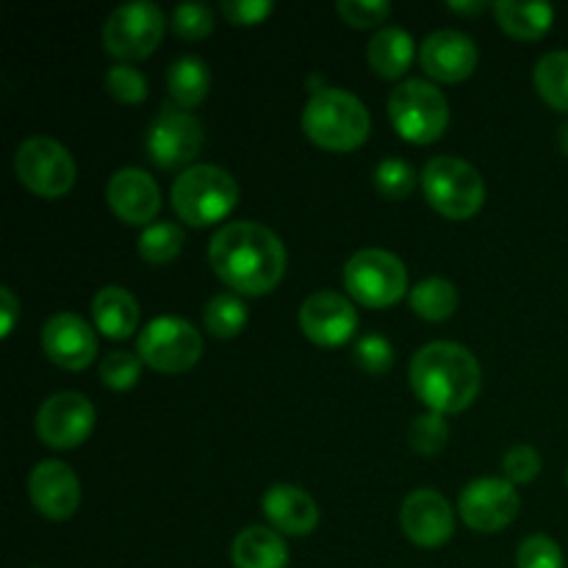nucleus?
<instances>
[{"instance_id": "7c9ffc66", "label": "nucleus", "mask_w": 568, "mask_h": 568, "mask_svg": "<svg viewBox=\"0 0 568 568\" xmlns=\"http://www.w3.org/2000/svg\"><path fill=\"white\" fill-rule=\"evenodd\" d=\"M416 186V172L408 161L386 159L375 170V189L386 200H405Z\"/></svg>"}, {"instance_id": "58836bf2", "label": "nucleus", "mask_w": 568, "mask_h": 568, "mask_svg": "<svg viewBox=\"0 0 568 568\" xmlns=\"http://www.w3.org/2000/svg\"><path fill=\"white\" fill-rule=\"evenodd\" d=\"M272 9L275 6L270 0H225L222 3V14L233 26H258L261 20H266L272 14Z\"/></svg>"}, {"instance_id": "c756f323", "label": "nucleus", "mask_w": 568, "mask_h": 568, "mask_svg": "<svg viewBox=\"0 0 568 568\" xmlns=\"http://www.w3.org/2000/svg\"><path fill=\"white\" fill-rule=\"evenodd\" d=\"M449 427L444 422V414H436V410H427V414L416 416L410 422L408 442L414 447V453L419 455H438L444 447H447Z\"/></svg>"}, {"instance_id": "ea45409f", "label": "nucleus", "mask_w": 568, "mask_h": 568, "mask_svg": "<svg viewBox=\"0 0 568 568\" xmlns=\"http://www.w3.org/2000/svg\"><path fill=\"white\" fill-rule=\"evenodd\" d=\"M0 320H3V325H0L3 338L14 331V322L20 320V303H17V297L11 294V288L6 286L0 288Z\"/></svg>"}, {"instance_id": "a878e982", "label": "nucleus", "mask_w": 568, "mask_h": 568, "mask_svg": "<svg viewBox=\"0 0 568 568\" xmlns=\"http://www.w3.org/2000/svg\"><path fill=\"white\" fill-rule=\"evenodd\" d=\"M410 308L427 322H444L458 311V288L444 277H427L410 288Z\"/></svg>"}, {"instance_id": "423d86ee", "label": "nucleus", "mask_w": 568, "mask_h": 568, "mask_svg": "<svg viewBox=\"0 0 568 568\" xmlns=\"http://www.w3.org/2000/svg\"><path fill=\"white\" fill-rule=\"evenodd\" d=\"M388 116L403 139L430 144L447 131L449 103L442 89L422 78L403 81L388 98Z\"/></svg>"}, {"instance_id": "dca6fc26", "label": "nucleus", "mask_w": 568, "mask_h": 568, "mask_svg": "<svg viewBox=\"0 0 568 568\" xmlns=\"http://www.w3.org/2000/svg\"><path fill=\"white\" fill-rule=\"evenodd\" d=\"M399 525L403 532L416 547H442L455 532V514L447 499L433 488H419L408 494L399 510Z\"/></svg>"}, {"instance_id": "37998d69", "label": "nucleus", "mask_w": 568, "mask_h": 568, "mask_svg": "<svg viewBox=\"0 0 568 568\" xmlns=\"http://www.w3.org/2000/svg\"><path fill=\"white\" fill-rule=\"evenodd\" d=\"M566 483H568V475H566Z\"/></svg>"}, {"instance_id": "412c9836", "label": "nucleus", "mask_w": 568, "mask_h": 568, "mask_svg": "<svg viewBox=\"0 0 568 568\" xmlns=\"http://www.w3.org/2000/svg\"><path fill=\"white\" fill-rule=\"evenodd\" d=\"M92 316L94 325L103 336L131 338L139 325V303L128 288L122 286H103L92 300Z\"/></svg>"}, {"instance_id": "1a4fd4ad", "label": "nucleus", "mask_w": 568, "mask_h": 568, "mask_svg": "<svg viewBox=\"0 0 568 568\" xmlns=\"http://www.w3.org/2000/svg\"><path fill=\"white\" fill-rule=\"evenodd\" d=\"M14 172L26 189L39 197L55 200L75 183V161L70 150L50 136H31L17 148Z\"/></svg>"}, {"instance_id": "72a5a7b5", "label": "nucleus", "mask_w": 568, "mask_h": 568, "mask_svg": "<svg viewBox=\"0 0 568 568\" xmlns=\"http://www.w3.org/2000/svg\"><path fill=\"white\" fill-rule=\"evenodd\" d=\"M353 361L366 375H386L394 364V349L386 338L377 336V333H369V336L355 342Z\"/></svg>"}, {"instance_id": "f704fd0d", "label": "nucleus", "mask_w": 568, "mask_h": 568, "mask_svg": "<svg viewBox=\"0 0 568 568\" xmlns=\"http://www.w3.org/2000/svg\"><path fill=\"white\" fill-rule=\"evenodd\" d=\"M105 89L120 103H142L148 98V81L131 64H116L105 72Z\"/></svg>"}, {"instance_id": "c9c22d12", "label": "nucleus", "mask_w": 568, "mask_h": 568, "mask_svg": "<svg viewBox=\"0 0 568 568\" xmlns=\"http://www.w3.org/2000/svg\"><path fill=\"white\" fill-rule=\"evenodd\" d=\"M519 568H564V552L549 536H530L516 555Z\"/></svg>"}, {"instance_id": "bb28decb", "label": "nucleus", "mask_w": 568, "mask_h": 568, "mask_svg": "<svg viewBox=\"0 0 568 568\" xmlns=\"http://www.w3.org/2000/svg\"><path fill=\"white\" fill-rule=\"evenodd\" d=\"M532 81H536L538 94L552 109L568 114V50H555V53L544 55L536 64Z\"/></svg>"}, {"instance_id": "6e6552de", "label": "nucleus", "mask_w": 568, "mask_h": 568, "mask_svg": "<svg viewBox=\"0 0 568 568\" xmlns=\"http://www.w3.org/2000/svg\"><path fill=\"white\" fill-rule=\"evenodd\" d=\"M136 355L150 369L181 375L200 361L203 338L192 322L178 320V316H159L139 333Z\"/></svg>"}, {"instance_id": "393cba45", "label": "nucleus", "mask_w": 568, "mask_h": 568, "mask_svg": "<svg viewBox=\"0 0 568 568\" xmlns=\"http://www.w3.org/2000/svg\"><path fill=\"white\" fill-rule=\"evenodd\" d=\"M166 89H170L172 103L181 109H194L203 103L211 89V72L205 61L197 55H183V59L172 61L170 72H166Z\"/></svg>"}, {"instance_id": "473e14b6", "label": "nucleus", "mask_w": 568, "mask_h": 568, "mask_svg": "<svg viewBox=\"0 0 568 568\" xmlns=\"http://www.w3.org/2000/svg\"><path fill=\"white\" fill-rule=\"evenodd\" d=\"M139 375H142V358L125 353V349L105 355V361L100 364V381H103L105 388H114V392H128L131 386H136Z\"/></svg>"}, {"instance_id": "39448f33", "label": "nucleus", "mask_w": 568, "mask_h": 568, "mask_svg": "<svg viewBox=\"0 0 568 568\" xmlns=\"http://www.w3.org/2000/svg\"><path fill=\"white\" fill-rule=\"evenodd\" d=\"M425 197L447 220H469L483 209L486 183L480 172L455 155H436L422 170Z\"/></svg>"}, {"instance_id": "20e7f679", "label": "nucleus", "mask_w": 568, "mask_h": 568, "mask_svg": "<svg viewBox=\"0 0 568 568\" xmlns=\"http://www.w3.org/2000/svg\"><path fill=\"white\" fill-rule=\"evenodd\" d=\"M172 209L186 225L205 227L225 220L239 203V183L222 166H189L172 183Z\"/></svg>"}, {"instance_id": "9d476101", "label": "nucleus", "mask_w": 568, "mask_h": 568, "mask_svg": "<svg viewBox=\"0 0 568 568\" xmlns=\"http://www.w3.org/2000/svg\"><path fill=\"white\" fill-rule=\"evenodd\" d=\"M164 28V11L148 0H136V3H125L111 11L103 26V44L114 59H148L161 44Z\"/></svg>"}, {"instance_id": "a19ab883", "label": "nucleus", "mask_w": 568, "mask_h": 568, "mask_svg": "<svg viewBox=\"0 0 568 568\" xmlns=\"http://www.w3.org/2000/svg\"><path fill=\"white\" fill-rule=\"evenodd\" d=\"M449 9L460 11V14H477V11L486 9V3H449Z\"/></svg>"}, {"instance_id": "5701e85b", "label": "nucleus", "mask_w": 568, "mask_h": 568, "mask_svg": "<svg viewBox=\"0 0 568 568\" xmlns=\"http://www.w3.org/2000/svg\"><path fill=\"white\" fill-rule=\"evenodd\" d=\"M494 14L499 28L519 42L541 39L555 20V9L549 3H519V0H499Z\"/></svg>"}, {"instance_id": "f3484780", "label": "nucleus", "mask_w": 568, "mask_h": 568, "mask_svg": "<svg viewBox=\"0 0 568 568\" xmlns=\"http://www.w3.org/2000/svg\"><path fill=\"white\" fill-rule=\"evenodd\" d=\"M28 494L31 503L44 519L64 521L81 505V483H78L75 471L61 460H42L33 466L31 477H28Z\"/></svg>"}, {"instance_id": "b1692460", "label": "nucleus", "mask_w": 568, "mask_h": 568, "mask_svg": "<svg viewBox=\"0 0 568 568\" xmlns=\"http://www.w3.org/2000/svg\"><path fill=\"white\" fill-rule=\"evenodd\" d=\"M414 39L397 26L381 28L369 42V64L383 78H399L403 72H408V67L414 64Z\"/></svg>"}, {"instance_id": "f03ea898", "label": "nucleus", "mask_w": 568, "mask_h": 568, "mask_svg": "<svg viewBox=\"0 0 568 568\" xmlns=\"http://www.w3.org/2000/svg\"><path fill=\"white\" fill-rule=\"evenodd\" d=\"M410 386L436 414H460L477 399L483 372L475 355L453 342L425 344L410 361Z\"/></svg>"}, {"instance_id": "0eeeda50", "label": "nucleus", "mask_w": 568, "mask_h": 568, "mask_svg": "<svg viewBox=\"0 0 568 568\" xmlns=\"http://www.w3.org/2000/svg\"><path fill=\"white\" fill-rule=\"evenodd\" d=\"M344 286L361 305L388 308L408 288V272L403 261L388 250L366 247L344 264Z\"/></svg>"}, {"instance_id": "ddd939ff", "label": "nucleus", "mask_w": 568, "mask_h": 568, "mask_svg": "<svg viewBox=\"0 0 568 568\" xmlns=\"http://www.w3.org/2000/svg\"><path fill=\"white\" fill-rule=\"evenodd\" d=\"M521 499L514 483L499 477H480L460 491L458 510L466 527L475 532H499L519 516Z\"/></svg>"}, {"instance_id": "2eb2a0df", "label": "nucleus", "mask_w": 568, "mask_h": 568, "mask_svg": "<svg viewBox=\"0 0 568 568\" xmlns=\"http://www.w3.org/2000/svg\"><path fill=\"white\" fill-rule=\"evenodd\" d=\"M42 349L55 366L70 372L87 369L98 355V336L83 316L72 311L53 314L42 327Z\"/></svg>"}, {"instance_id": "f257e3e1", "label": "nucleus", "mask_w": 568, "mask_h": 568, "mask_svg": "<svg viewBox=\"0 0 568 568\" xmlns=\"http://www.w3.org/2000/svg\"><path fill=\"white\" fill-rule=\"evenodd\" d=\"M214 275L233 292L261 297L286 275V247L261 222H231L214 233L209 247Z\"/></svg>"}, {"instance_id": "2f4dec72", "label": "nucleus", "mask_w": 568, "mask_h": 568, "mask_svg": "<svg viewBox=\"0 0 568 568\" xmlns=\"http://www.w3.org/2000/svg\"><path fill=\"white\" fill-rule=\"evenodd\" d=\"M170 28L175 37L186 39V42H197L214 31V11L205 3H181L172 11Z\"/></svg>"}, {"instance_id": "f8f14e48", "label": "nucleus", "mask_w": 568, "mask_h": 568, "mask_svg": "<svg viewBox=\"0 0 568 568\" xmlns=\"http://www.w3.org/2000/svg\"><path fill=\"white\" fill-rule=\"evenodd\" d=\"M203 148V128L189 111L164 105L148 131V155L164 170H178L197 159Z\"/></svg>"}, {"instance_id": "7ed1b4c3", "label": "nucleus", "mask_w": 568, "mask_h": 568, "mask_svg": "<svg viewBox=\"0 0 568 568\" xmlns=\"http://www.w3.org/2000/svg\"><path fill=\"white\" fill-rule=\"evenodd\" d=\"M303 131L320 148L347 153L369 139L372 120L355 94L344 89H320L303 109Z\"/></svg>"}, {"instance_id": "79ce46f5", "label": "nucleus", "mask_w": 568, "mask_h": 568, "mask_svg": "<svg viewBox=\"0 0 568 568\" xmlns=\"http://www.w3.org/2000/svg\"><path fill=\"white\" fill-rule=\"evenodd\" d=\"M558 144H560V153H564L566 159H568V122H564V125H560V131H558Z\"/></svg>"}, {"instance_id": "9b49d317", "label": "nucleus", "mask_w": 568, "mask_h": 568, "mask_svg": "<svg viewBox=\"0 0 568 568\" xmlns=\"http://www.w3.org/2000/svg\"><path fill=\"white\" fill-rule=\"evenodd\" d=\"M94 405L78 392H59L37 410V436L53 449H75L92 436Z\"/></svg>"}, {"instance_id": "e433bc0d", "label": "nucleus", "mask_w": 568, "mask_h": 568, "mask_svg": "<svg viewBox=\"0 0 568 568\" xmlns=\"http://www.w3.org/2000/svg\"><path fill=\"white\" fill-rule=\"evenodd\" d=\"M503 469L510 483H530L541 475V455L530 444H516L505 453Z\"/></svg>"}, {"instance_id": "aec40b11", "label": "nucleus", "mask_w": 568, "mask_h": 568, "mask_svg": "<svg viewBox=\"0 0 568 568\" xmlns=\"http://www.w3.org/2000/svg\"><path fill=\"white\" fill-rule=\"evenodd\" d=\"M261 508H264L272 530L283 532V536L303 538L320 525V508L311 499V494H305L300 486H288V483L272 486L261 499Z\"/></svg>"}, {"instance_id": "6ab92c4d", "label": "nucleus", "mask_w": 568, "mask_h": 568, "mask_svg": "<svg viewBox=\"0 0 568 568\" xmlns=\"http://www.w3.org/2000/svg\"><path fill=\"white\" fill-rule=\"evenodd\" d=\"M422 67L442 83H458L469 78L477 67V48L466 33L444 28L430 33L422 44Z\"/></svg>"}, {"instance_id": "4468645a", "label": "nucleus", "mask_w": 568, "mask_h": 568, "mask_svg": "<svg viewBox=\"0 0 568 568\" xmlns=\"http://www.w3.org/2000/svg\"><path fill=\"white\" fill-rule=\"evenodd\" d=\"M300 327L320 347H342L358 327V314L344 294L316 292L300 305Z\"/></svg>"}, {"instance_id": "4be33fe9", "label": "nucleus", "mask_w": 568, "mask_h": 568, "mask_svg": "<svg viewBox=\"0 0 568 568\" xmlns=\"http://www.w3.org/2000/svg\"><path fill=\"white\" fill-rule=\"evenodd\" d=\"M288 547L272 527H247L233 541V566L236 568H286Z\"/></svg>"}, {"instance_id": "4c0bfd02", "label": "nucleus", "mask_w": 568, "mask_h": 568, "mask_svg": "<svg viewBox=\"0 0 568 568\" xmlns=\"http://www.w3.org/2000/svg\"><path fill=\"white\" fill-rule=\"evenodd\" d=\"M338 14L353 28H372L383 22L392 11L388 0H338Z\"/></svg>"}, {"instance_id": "cd10ccee", "label": "nucleus", "mask_w": 568, "mask_h": 568, "mask_svg": "<svg viewBox=\"0 0 568 568\" xmlns=\"http://www.w3.org/2000/svg\"><path fill=\"white\" fill-rule=\"evenodd\" d=\"M203 322L214 338H233L247 325V305L236 294H216L205 305Z\"/></svg>"}, {"instance_id": "a211bd4d", "label": "nucleus", "mask_w": 568, "mask_h": 568, "mask_svg": "<svg viewBox=\"0 0 568 568\" xmlns=\"http://www.w3.org/2000/svg\"><path fill=\"white\" fill-rule=\"evenodd\" d=\"M105 200L109 209L120 216L125 225H148L161 211V192L159 183L150 172L139 166H125L116 175H111L105 186Z\"/></svg>"}, {"instance_id": "c85d7f7f", "label": "nucleus", "mask_w": 568, "mask_h": 568, "mask_svg": "<svg viewBox=\"0 0 568 568\" xmlns=\"http://www.w3.org/2000/svg\"><path fill=\"white\" fill-rule=\"evenodd\" d=\"M181 247L183 231L175 222H155V225L144 227V233L139 236V255L153 266L170 264L181 253Z\"/></svg>"}]
</instances>
